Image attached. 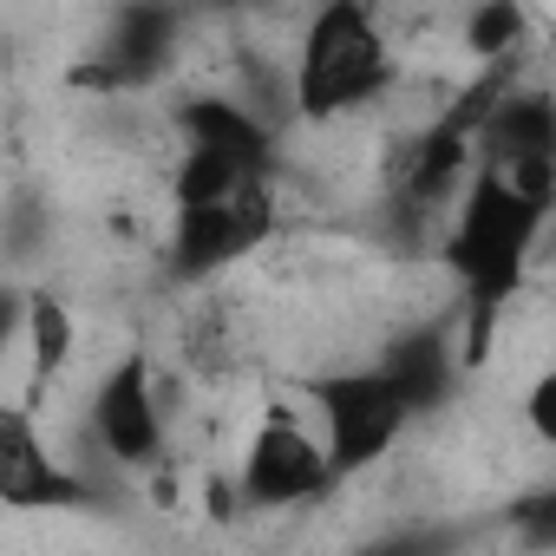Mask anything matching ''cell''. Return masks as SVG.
<instances>
[{
    "instance_id": "cell-1",
    "label": "cell",
    "mask_w": 556,
    "mask_h": 556,
    "mask_svg": "<svg viewBox=\"0 0 556 556\" xmlns=\"http://www.w3.org/2000/svg\"><path fill=\"white\" fill-rule=\"evenodd\" d=\"M549 216H556V203L523 197L517 184H504L484 164H471V177L445 203V216H439V268L458 282L452 321H458L465 367H484L504 308L530 282V262H536V249L549 236Z\"/></svg>"
},
{
    "instance_id": "cell-2",
    "label": "cell",
    "mask_w": 556,
    "mask_h": 556,
    "mask_svg": "<svg viewBox=\"0 0 556 556\" xmlns=\"http://www.w3.org/2000/svg\"><path fill=\"white\" fill-rule=\"evenodd\" d=\"M393 92V40L380 0H321L302 21L295 66H289V118L334 125Z\"/></svg>"
},
{
    "instance_id": "cell-3",
    "label": "cell",
    "mask_w": 556,
    "mask_h": 556,
    "mask_svg": "<svg viewBox=\"0 0 556 556\" xmlns=\"http://www.w3.org/2000/svg\"><path fill=\"white\" fill-rule=\"evenodd\" d=\"M295 400L315 406V426H321V445H328V465H334V484L374 471L400 432L413 426L400 387L367 361V367H341V374H315L295 387Z\"/></svg>"
},
{
    "instance_id": "cell-4",
    "label": "cell",
    "mask_w": 556,
    "mask_h": 556,
    "mask_svg": "<svg viewBox=\"0 0 556 556\" xmlns=\"http://www.w3.org/2000/svg\"><path fill=\"white\" fill-rule=\"evenodd\" d=\"M275 236V177H255L216 203H170V236H164V275L177 289L216 282L249 249Z\"/></svg>"
},
{
    "instance_id": "cell-5",
    "label": "cell",
    "mask_w": 556,
    "mask_h": 556,
    "mask_svg": "<svg viewBox=\"0 0 556 556\" xmlns=\"http://www.w3.org/2000/svg\"><path fill=\"white\" fill-rule=\"evenodd\" d=\"M328 491H334V465H328L321 426L302 419L295 400H268L242 445L236 497L249 510H295V504H321Z\"/></svg>"
},
{
    "instance_id": "cell-6",
    "label": "cell",
    "mask_w": 556,
    "mask_h": 556,
    "mask_svg": "<svg viewBox=\"0 0 556 556\" xmlns=\"http://www.w3.org/2000/svg\"><path fill=\"white\" fill-rule=\"evenodd\" d=\"M86 432H92L99 458L118 465V471H151V465H164L170 413H164V387H157V367H151L144 348H125V354L99 374V387H92V400H86Z\"/></svg>"
},
{
    "instance_id": "cell-7",
    "label": "cell",
    "mask_w": 556,
    "mask_h": 556,
    "mask_svg": "<svg viewBox=\"0 0 556 556\" xmlns=\"http://www.w3.org/2000/svg\"><path fill=\"white\" fill-rule=\"evenodd\" d=\"M471 164L497 170L504 184H517L523 197L556 203V92L523 73L517 86L497 92V105L478 118L471 131Z\"/></svg>"
},
{
    "instance_id": "cell-8",
    "label": "cell",
    "mask_w": 556,
    "mask_h": 556,
    "mask_svg": "<svg viewBox=\"0 0 556 556\" xmlns=\"http://www.w3.org/2000/svg\"><path fill=\"white\" fill-rule=\"evenodd\" d=\"M184 53V8L177 0H125L105 21L99 53L73 73L86 92H144Z\"/></svg>"
},
{
    "instance_id": "cell-9",
    "label": "cell",
    "mask_w": 556,
    "mask_h": 556,
    "mask_svg": "<svg viewBox=\"0 0 556 556\" xmlns=\"http://www.w3.org/2000/svg\"><path fill=\"white\" fill-rule=\"evenodd\" d=\"M0 504L14 510H66V504H92V478L73 471L47 426H40V406L21 393V400H0Z\"/></svg>"
},
{
    "instance_id": "cell-10",
    "label": "cell",
    "mask_w": 556,
    "mask_h": 556,
    "mask_svg": "<svg viewBox=\"0 0 556 556\" xmlns=\"http://www.w3.org/2000/svg\"><path fill=\"white\" fill-rule=\"evenodd\" d=\"M374 367L400 387V400H406L413 426H419V419H432V413H445V406H452V393H458V380L471 374V367H465V354H458V321H452V315H426V321L400 328V334L380 348V361H374Z\"/></svg>"
},
{
    "instance_id": "cell-11",
    "label": "cell",
    "mask_w": 556,
    "mask_h": 556,
    "mask_svg": "<svg viewBox=\"0 0 556 556\" xmlns=\"http://www.w3.org/2000/svg\"><path fill=\"white\" fill-rule=\"evenodd\" d=\"M177 144H203V151L242 157L249 170H275V157H282V125H268L236 92H184L177 99Z\"/></svg>"
},
{
    "instance_id": "cell-12",
    "label": "cell",
    "mask_w": 556,
    "mask_h": 556,
    "mask_svg": "<svg viewBox=\"0 0 556 556\" xmlns=\"http://www.w3.org/2000/svg\"><path fill=\"white\" fill-rule=\"evenodd\" d=\"M21 341H27V400L40 406L60 374L73 367V348H79V315L66 295L53 289H27V321H21Z\"/></svg>"
},
{
    "instance_id": "cell-13",
    "label": "cell",
    "mask_w": 556,
    "mask_h": 556,
    "mask_svg": "<svg viewBox=\"0 0 556 556\" xmlns=\"http://www.w3.org/2000/svg\"><path fill=\"white\" fill-rule=\"evenodd\" d=\"M536 34L523 0H471L465 8V53L471 60H504V53H523Z\"/></svg>"
},
{
    "instance_id": "cell-14",
    "label": "cell",
    "mask_w": 556,
    "mask_h": 556,
    "mask_svg": "<svg viewBox=\"0 0 556 556\" xmlns=\"http://www.w3.org/2000/svg\"><path fill=\"white\" fill-rule=\"evenodd\" d=\"M523 413H530V432H536V445H556V374H536V387H530Z\"/></svg>"
},
{
    "instance_id": "cell-15",
    "label": "cell",
    "mask_w": 556,
    "mask_h": 556,
    "mask_svg": "<svg viewBox=\"0 0 556 556\" xmlns=\"http://www.w3.org/2000/svg\"><path fill=\"white\" fill-rule=\"evenodd\" d=\"M21 321H27V289L0 275V354H8V348L21 341Z\"/></svg>"
}]
</instances>
